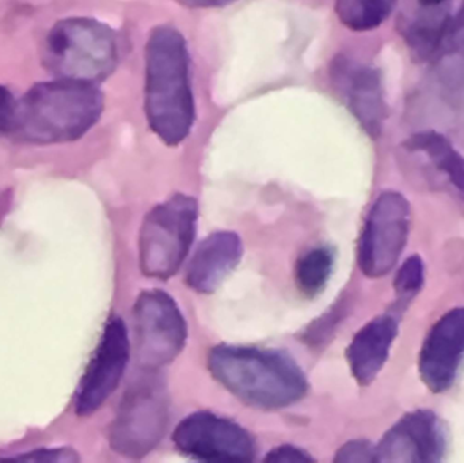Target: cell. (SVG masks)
<instances>
[{
	"label": "cell",
	"mask_w": 464,
	"mask_h": 463,
	"mask_svg": "<svg viewBox=\"0 0 464 463\" xmlns=\"http://www.w3.org/2000/svg\"><path fill=\"white\" fill-rule=\"evenodd\" d=\"M144 111L152 132L168 146L189 136L196 119L187 40L176 27H155L146 43Z\"/></svg>",
	"instance_id": "cell-1"
},
{
	"label": "cell",
	"mask_w": 464,
	"mask_h": 463,
	"mask_svg": "<svg viewBox=\"0 0 464 463\" xmlns=\"http://www.w3.org/2000/svg\"><path fill=\"white\" fill-rule=\"evenodd\" d=\"M97 84L57 79L27 90L16 103L11 135L24 143L62 144L83 138L103 113Z\"/></svg>",
	"instance_id": "cell-2"
},
{
	"label": "cell",
	"mask_w": 464,
	"mask_h": 463,
	"mask_svg": "<svg viewBox=\"0 0 464 463\" xmlns=\"http://www.w3.org/2000/svg\"><path fill=\"white\" fill-rule=\"evenodd\" d=\"M208 366L220 385L259 410H283L300 401L308 391L304 372L278 351L218 345L209 352Z\"/></svg>",
	"instance_id": "cell-3"
},
{
	"label": "cell",
	"mask_w": 464,
	"mask_h": 463,
	"mask_svg": "<svg viewBox=\"0 0 464 463\" xmlns=\"http://www.w3.org/2000/svg\"><path fill=\"white\" fill-rule=\"evenodd\" d=\"M119 59L116 32L97 19H62L44 43V65L57 79L97 84L114 72Z\"/></svg>",
	"instance_id": "cell-4"
},
{
	"label": "cell",
	"mask_w": 464,
	"mask_h": 463,
	"mask_svg": "<svg viewBox=\"0 0 464 463\" xmlns=\"http://www.w3.org/2000/svg\"><path fill=\"white\" fill-rule=\"evenodd\" d=\"M198 217V201L184 193L147 215L139 241L140 268L146 276L166 280L179 271L195 239Z\"/></svg>",
	"instance_id": "cell-5"
},
{
	"label": "cell",
	"mask_w": 464,
	"mask_h": 463,
	"mask_svg": "<svg viewBox=\"0 0 464 463\" xmlns=\"http://www.w3.org/2000/svg\"><path fill=\"white\" fill-rule=\"evenodd\" d=\"M169 426V396L160 378L146 377L128 389L111 429V446L138 459L151 453Z\"/></svg>",
	"instance_id": "cell-6"
},
{
	"label": "cell",
	"mask_w": 464,
	"mask_h": 463,
	"mask_svg": "<svg viewBox=\"0 0 464 463\" xmlns=\"http://www.w3.org/2000/svg\"><path fill=\"white\" fill-rule=\"evenodd\" d=\"M139 363L155 371L171 363L184 350L187 321L179 304L160 290L144 291L133 307Z\"/></svg>",
	"instance_id": "cell-7"
},
{
	"label": "cell",
	"mask_w": 464,
	"mask_h": 463,
	"mask_svg": "<svg viewBox=\"0 0 464 463\" xmlns=\"http://www.w3.org/2000/svg\"><path fill=\"white\" fill-rule=\"evenodd\" d=\"M411 230V206L394 190L382 193L365 220L359 242L360 269L372 279L386 276L400 261Z\"/></svg>",
	"instance_id": "cell-8"
},
{
	"label": "cell",
	"mask_w": 464,
	"mask_h": 463,
	"mask_svg": "<svg viewBox=\"0 0 464 463\" xmlns=\"http://www.w3.org/2000/svg\"><path fill=\"white\" fill-rule=\"evenodd\" d=\"M130 344L127 326L119 317L106 323L100 342L79 383L75 412L82 418L97 412L121 382L130 361Z\"/></svg>",
	"instance_id": "cell-9"
},
{
	"label": "cell",
	"mask_w": 464,
	"mask_h": 463,
	"mask_svg": "<svg viewBox=\"0 0 464 463\" xmlns=\"http://www.w3.org/2000/svg\"><path fill=\"white\" fill-rule=\"evenodd\" d=\"M174 443L181 453L201 461H251L253 438L239 424L215 413L198 412L177 426Z\"/></svg>",
	"instance_id": "cell-10"
},
{
	"label": "cell",
	"mask_w": 464,
	"mask_h": 463,
	"mask_svg": "<svg viewBox=\"0 0 464 463\" xmlns=\"http://www.w3.org/2000/svg\"><path fill=\"white\" fill-rule=\"evenodd\" d=\"M449 432L432 410H417L400 419L376 446V462L436 463L443 461Z\"/></svg>",
	"instance_id": "cell-11"
},
{
	"label": "cell",
	"mask_w": 464,
	"mask_h": 463,
	"mask_svg": "<svg viewBox=\"0 0 464 463\" xmlns=\"http://www.w3.org/2000/svg\"><path fill=\"white\" fill-rule=\"evenodd\" d=\"M330 78L335 92L362 130L378 138L387 119L383 83L378 68L338 56L330 65Z\"/></svg>",
	"instance_id": "cell-12"
},
{
	"label": "cell",
	"mask_w": 464,
	"mask_h": 463,
	"mask_svg": "<svg viewBox=\"0 0 464 463\" xmlns=\"http://www.w3.org/2000/svg\"><path fill=\"white\" fill-rule=\"evenodd\" d=\"M464 361V307L441 315L422 342L419 371L433 393H444L454 385Z\"/></svg>",
	"instance_id": "cell-13"
},
{
	"label": "cell",
	"mask_w": 464,
	"mask_h": 463,
	"mask_svg": "<svg viewBox=\"0 0 464 463\" xmlns=\"http://www.w3.org/2000/svg\"><path fill=\"white\" fill-rule=\"evenodd\" d=\"M242 253V241L231 231L207 236L188 265V285L196 293H215L239 264Z\"/></svg>",
	"instance_id": "cell-14"
},
{
	"label": "cell",
	"mask_w": 464,
	"mask_h": 463,
	"mask_svg": "<svg viewBox=\"0 0 464 463\" xmlns=\"http://www.w3.org/2000/svg\"><path fill=\"white\" fill-rule=\"evenodd\" d=\"M398 331L397 318L384 314L373 318L357 332L346 351V358L359 385H371L378 377L389 359Z\"/></svg>",
	"instance_id": "cell-15"
},
{
	"label": "cell",
	"mask_w": 464,
	"mask_h": 463,
	"mask_svg": "<svg viewBox=\"0 0 464 463\" xmlns=\"http://www.w3.org/2000/svg\"><path fill=\"white\" fill-rule=\"evenodd\" d=\"M406 147L409 151L424 155L464 198V158L446 136L435 130L416 133L406 141Z\"/></svg>",
	"instance_id": "cell-16"
},
{
	"label": "cell",
	"mask_w": 464,
	"mask_h": 463,
	"mask_svg": "<svg viewBox=\"0 0 464 463\" xmlns=\"http://www.w3.org/2000/svg\"><path fill=\"white\" fill-rule=\"evenodd\" d=\"M449 22L446 5L439 7L421 5V11L416 16L402 22L403 37L417 56L430 59L440 51Z\"/></svg>",
	"instance_id": "cell-17"
},
{
	"label": "cell",
	"mask_w": 464,
	"mask_h": 463,
	"mask_svg": "<svg viewBox=\"0 0 464 463\" xmlns=\"http://www.w3.org/2000/svg\"><path fill=\"white\" fill-rule=\"evenodd\" d=\"M398 0H335V13L343 26L353 32H370L381 26Z\"/></svg>",
	"instance_id": "cell-18"
},
{
	"label": "cell",
	"mask_w": 464,
	"mask_h": 463,
	"mask_svg": "<svg viewBox=\"0 0 464 463\" xmlns=\"http://www.w3.org/2000/svg\"><path fill=\"white\" fill-rule=\"evenodd\" d=\"M334 266V253L330 247L308 250L296 264V285L304 295L315 296L326 287Z\"/></svg>",
	"instance_id": "cell-19"
},
{
	"label": "cell",
	"mask_w": 464,
	"mask_h": 463,
	"mask_svg": "<svg viewBox=\"0 0 464 463\" xmlns=\"http://www.w3.org/2000/svg\"><path fill=\"white\" fill-rule=\"evenodd\" d=\"M425 282V264L420 256L403 261L395 276L394 288L400 301H411L421 291Z\"/></svg>",
	"instance_id": "cell-20"
},
{
	"label": "cell",
	"mask_w": 464,
	"mask_h": 463,
	"mask_svg": "<svg viewBox=\"0 0 464 463\" xmlns=\"http://www.w3.org/2000/svg\"><path fill=\"white\" fill-rule=\"evenodd\" d=\"M81 461L78 453L70 448H45L26 451L18 456L3 457L0 462L75 463Z\"/></svg>",
	"instance_id": "cell-21"
},
{
	"label": "cell",
	"mask_w": 464,
	"mask_h": 463,
	"mask_svg": "<svg viewBox=\"0 0 464 463\" xmlns=\"http://www.w3.org/2000/svg\"><path fill=\"white\" fill-rule=\"evenodd\" d=\"M335 462H376V446L371 445L367 440H351L338 450Z\"/></svg>",
	"instance_id": "cell-22"
},
{
	"label": "cell",
	"mask_w": 464,
	"mask_h": 463,
	"mask_svg": "<svg viewBox=\"0 0 464 463\" xmlns=\"http://www.w3.org/2000/svg\"><path fill=\"white\" fill-rule=\"evenodd\" d=\"M16 103L18 100H15L10 89L0 86V135H11L15 121Z\"/></svg>",
	"instance_id": "cell-23"
},
{
	"label": "cell",
	"mask_w": 464,
	"mask_h": 463,
	"mask_svg": "<svg viewBox=\"0 0 464 463\" xmlns=\"http://www.w3.org/2000/svg\"><path fill=\"white\" fill-rule=\"evenodd\" d=\"M265 461L278 463H296L314 461L310 454L294 446H280L269 451Z\"/></svg>",
	"instance_id": "cell-24"
},
{
	"label": "cell",
	"mask_w": 464,
	"mask_h": 463,
	"mask_svg": "<svg viewBox=\"0 0 464 463\" xmlns=\"http://www.w3.org/2000/svg\"><path fill=\"white\" fill-rule=\"evenodd\" d=\"M176 2L189 8H215L223 7L237 0H176Z\"/></svg>",
	"instance_id": "cell-25"
},
{
	"label": "cell",
	"mask_w": 464,
	"mask_h": 463,
	"mask_svg": "<svg viewBox=\"0 0 464 463\" xmlns=\"http://www.w3.org/2000/svg\"><path fill=\"white\" fill-rule=\"evenodd\" d=\"M449 0H419L420 5L422 7H439L444 5Z\"/></svg>",
	"instance_id": "cell-26"
}]
</instances>
